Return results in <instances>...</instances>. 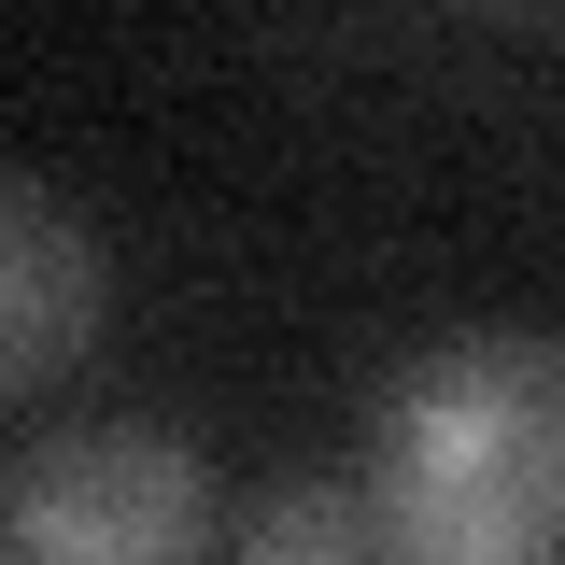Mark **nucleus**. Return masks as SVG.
Wrapping results in <instances>:
<instances>
[{
    "instance_id": "obj_1",
    "label": "nucleus",
    "mask_w": 565,
    "mask_h": 565,
    "mask_svg": "<svg viewBox=\"0 0 565 565\" xmlns=\"http://www.w3.org/2000/svg\"><path fill=\"white\" fill-rule=\"evenodd\" d=\"M367 523L396 565H552L565 552V340L481 326L382 382Z\"/></svg>"
},
{
    "instance_id": "obj_2",
    "label": "nucleus",
    "mask_w": 565,
    "mask_h": 565,
    "mask_svg": "<svg viewBox=\"0 0 565 565\" xmlns=\"http://www.w3.org/2000/svg\"><path fill=\"white\" fill-rule=\"evenodd\" d=\"M0 565H212V467L184 424H57L0 481Z\"/></svg>"
},
{
    "instance_id": "obj_3",
    "label": "nucleus",
    "mask_w": 565,
    "mask_h": 565,
    "mask_svg": "<svg viewBox=\"0 0 565 565\" xmlns=\"http://www.w3.org/2000/svg\"><path fill=\"white\" fill-rule=\"evenodd\" d=\"M85 340H99V226L57 184L0 170V396L57 382Z\"/></svg>"
},
{
    "instance_id": "obj_4",
    "label": "nucleus",
    "mask_w": 565,
    "mask_h": 565,
    "mask_svg": "<svg viewBox=\"0 0 565 565\" xmlns=\"http://www.w3.org/2000/svg\"><path fill=\"white\" fill-rule=\"evenodd\" d=\"M226 565H396V552H382L367 494H340V481H297V494H269V509L241 523V552H226Z\"/></svg>"
}]
</instances>
